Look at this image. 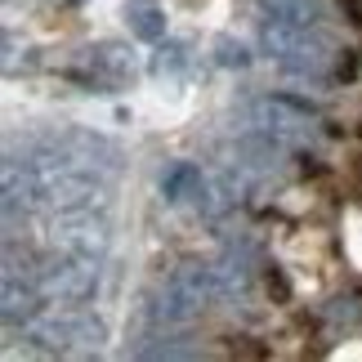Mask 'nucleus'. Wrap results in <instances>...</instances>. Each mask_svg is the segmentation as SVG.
Returning <instances> with one entry per match:
<instances>
[{"instance_id":"obj_1","label":"nucleus","mask_w":362,"mask_h":362,"mask_svg":"<svg viewBox=\"0 0 362 362\" xmlns=\"http://www.w3.org/2000/svg\"><path fill=\"white\" fill-rule=\"evenodd\" d=\"M304 23H282V27H269V45L282 54L291 67H300V72H317L322 67V45H313V40H304L300 32Z\"/></svg>"},{"instance_id":"obj_2","label":"nucleus","mask_w":362,"mask_h":362,"mask_svg":"<svg viewBox=\"0 0 362 362\" xmlns=\"http://www.w3.org/2000/svg\"><path fill=\"white\" fill-rule=\"evenodd\" d=\"M45 286H49V296H59L63 304H72V300H86L90 291H94V269L86 259H76V264H63V269H54L45 277Z\"/></svg>"},{"instance_id":"obj_3","label":"nucleus","mask_w":362,"mask_h":362,"mask_svg":"<svg viewBox=\"0 0 362 362\" xmlns=\"http://www.w3.org/2000/svg\"><path fill=\"white\" fill-rule=\"evenodd\" d=\"M134 13H139V32H144V36H157L161 32V27L152 23V9L148 5H134Z\"/></svg>"}]
</instances>
